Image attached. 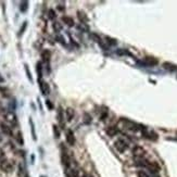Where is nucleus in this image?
Masks as SVG:
<instances>
[{"instance_id": "f257e3e1", "label": "nucleus", "mask_w": 177, "mask_h": 177, "mask_svg": "<svg viewBox=\"0 0 177 177\" xmlns=\"http://www.w3.org/2000/svg\"><path fill=\"white\" fill-rule=\"evenodd\" d=\"M0 170H1L3 173L9 174L13 172V164L10 160L8 159H3V160L0 161Z\"/></svg>"}, {"instance_id": "f03ea898", "label": "nucleus", "mask_w": 177, "mask_h": 177, "mask_svg": "<svg viewBox=\"0 0 177 177\" xmlns=\"http://www.w3.org/2000/svg\"><path fill=\"white\" fill-rule=\"evenodd\" d=\"M122 123L125 125V127L127 129H129V130H133V131H138L139 129H142V130H146V128H144V127H139V125H137L136 123H134L133 121H129V120L127 119H122L121 120Z\"/></svg>"}, {"instance_id": "7ed1b4c3", "label": "nucleus", "mask_w": 177, "mask_h": 177, "mask_svg": "<svg viewBox=\"0 0 177 177\" xmlns=\"http://www.w3.org/2000/svg\"><path fill=\"white\" fill-rule=\"evenodd\" d=\"M114 147L117 151L123 153V152H125L127 150V148H128V144H127V141L124 140L123 138H119L117 140H115Z\"/></svg>"}, {"instance_id": "20e7f679", "label": "nucleus", "mask_w": 177, "mask_h": 177, "mask_svg": "<svg viewBox=\"0 0 177 177\" xmlns=\"http://www.w3.org/2000/svg\"><path fill=\"white\" fill-rule=\"evenodd\" d=\"M4 120H6L7 123H9V125H10L11 127L17 125V115H15L13 112H7L6 115H4Z\"/></svg>"}, {"instance_id": "39448f33", "label": "nucleus", "mask_w": 177, "mask_h": 177, "mask_svg": "<svg viewBox=\"0 0 177 177\" xmlns=\"http://www.w3.org/2000/svg\"><path fill=\"white\" fill-rule=\"evenodd\" d=\"M146 167L148 169V171L152 174H158L159 172H160V169H161L158 162H155V161H149V160H148V163H147Z\"/></svg>"}, {"instance_id": "423d86ee", "label": "nucleus", "mask_w": 177, "mask_h": 177, "mask_svg": "<svg viewBox=\"0 0 177 177\" xmlns=\"http://www.w3.org/2000/svg\"><path fill=\"white\" fill-rule=\"evenodd\" d=\"M131 152H133L134 158H145V155H146L147 153L146 150L140 146H135L133 148V150H131Z\"/></svg>"}, {"instance_id": "0eeeda50", "label": "nucleus", "mask_w": 177, "mask_h": 177, "mask_svg": "<svg viewBox=\"0 0 177 177\" xmlns=\"http://www.w3.org/2000/svg\"><path fill=\"white\" fill-rule=\"evenodd\" d=\"M39 81V88H40V91L42 92L44 96H47L48 94H50V87H49V84L47 81H42V79H38Z\"/></svg>"}, {"instance_id": "6e6552de", "label": "nucleus", "mask_w": 177, "mask_h": 177, "mask_svg": "<svg viewBox=\"0 0 177 177\" xmlns=\"http://www.w3.org/2000/svg\"><path fill=\"white\" fill-rule=\"evenodd\" d=\"M65 139H66V142L70 145V146H75L76 139H75V136H74L73 130H71V129H67L66 135H65Z\"/></svg>"}, {"instance_id": "1a4fd4ad", "label": "nucleus", "mask_w": 177, "mask_h": 177, "mask_svg": "<svg viewBox=\"0 0 177 177\" xmlns=\"http://www.w3.org/2000/svg\"><path fill=\"white\" fill-rule=\"evenodd\" d=\"M0 128H1L2 133H3L4 135L13 137V129L10 125H8V124H6V123L2 122V123H0Z\"/></svg>"}, {"instance_id": "9d476101", "label": "nucleus", "mask_w": 177, "mask_h": 177, "mask_svg": "<svg viewBox=\"0 0 177 177\" xmlns=\"http://www.w3.org/2000/svg\"><path fill=\"white\" fill-rule=\"evenodd\" d=\"M61 161H62V164L64 165L65 170L71 167V160H70V156L67 155V153L65 151H63L62 154H61Z\"/></svg>"}, {"instance_id": "9b49d317", "label": "nucleus", "mask_w": 177, "mask_h": 177, "mask_svg": "<svg viewBox=\"0 0 177 177\" xmlns=\"http://www.w3.org/2000/svg\"><path fill=\"white\" fill-rule=\"evenodd\" d=\"M144 63L145 65H148V66H154L159 63L158 59L156 58H153V57H146L144 59Z\"/></svg>"}, {"instance_id": "f8f14e48", "label": "nucleus", "mask_w": 177, "mask_h": 177, "mask_svg": "<svg viewBox=\"0 0 177 177\" xmlns=\"http://www.w3.org/2000/svg\"><path fill=\"white\" fill-rule=\"evenodd\" d=\"M57 116H58V122L59 124H60L61 128H64V112H63L61 106L58 109V114H57Z\"/></svg>"}, {"instance_id": "ddd939ff", "label": "nucleus", "mask_w": 177, "mask_h": 177, "mask_svg": "<svg viewBox=\"0 0 177 177\" xmlns=\"http://www.w3.org/2000/svg\"><path fill=\"white\" fill-rule=\"evenodd\" d=\"M106 133L109 137H114V136H116L117 133H119V129L115 126H108L106 129Z\"/></svg>"}, {"instance_id": "4468645a", "label": "nucleus", "mask_w": 177, "mask_h": 177, "mask_svg": "<svg viewBox=\"0 0 177 177\" xmlns=\"http://www.w3.org/2000/svg\"><path fill=\"white\" fill-rule=\"evenodd\" d=\"M74 116H75V111L72 108H67L65 110V117H66L67 122H71L74 119Z\"/></svg>"}, {"instance_id": "2eb2a0df", "label": "nucleus", "mask_w": 177, "mask_h": 177, "mask_svg": "<svg viewBox=\"0 0 177 177\" xmlns=\"http://www.w3.org/2000/svg\"><path fill=\"white\" fill-rule=\"evenodd\" d=\"M148 160H146L145 158H135V165L136 166H140V167H146Z\"/></svg>"}, {"instance_id": "dca6fc26", "label": "nucleus", "mask_w": 177, "mask_h": 177, "mask_svg": "<svg viewBox=\"0 0 177 177\" xmlns=\"http://www.w3.org/2000/svg\"><path fill=\"white\" fill-rule=\"evenodd\" d=\"M65 176L66 177H79V174L75 169L69 167V169L65 170Z\"/></svg>"}, {"instance_id": "f3484780", "label": "nucleus", "mask_w": 177, "mask_h": 177, "mask_svg": "<svg viewBox=\"0 0 177 177\" xmlns=\"http://www.w3.org/2000/svg\"><path fill=\"white\" fill-rule=\"evenodd\" d=\"M163 69H165L166 71H170V72H175L177 71V65L173 64L171 62H164L163 63Z\"/></svg>"}, {"instance_id": "a211bd4d", "label": "nucleus", "mask_w": 177, "mask_h": 177, "mask_svg": "<svg viewBox=\"0 0 177 177\" xmlns=\"http://www.w3.org/2000/svg\"><path fill=\"white\" fill-rule=\"evenodd\" d=\"M42 62L49 64V62H50V58H51V52L49 50H44L42 52Z\"/></svg>"}, {"instance_id": "6ab92c4d", "label": "nucleus", "mask_w": 177, "mask_h": 177, "mask_svg": "<svg viewBox=\"0 0 177 177\" xmlns=\"http://www.w3.org/2000/svg\"><path fill=\"white\" fill-rule=\"evenodd\" d=\"M77 17H78V20L81 23H85V22L88 21L87 15H86V13L83 12V11H78V12H77Z\"/></svg>"}, {"instance_id": "aec40b11", "label": "nucleus", "mask_w": 177, "mask_h": 177, "mask_svg": "<svg viewBox=\"0 0 177 177\" xmlns=\"http://www.w3.org/2000/svg\"><path fill=\"white\" fill-rule=\"evenodd\" d=\"M62 21L69 26H73L74 25V20L72 19V17H63Z\"/></svg>"}, {"instance_id": "412c9836", "label": "nucleus", "mask_w": 177, "mask_h": 177, "mask_svg": "<svg viewBox=\"0 0 177 177\" xmlns=\"http://www.w3.org/2000/svg\"><path fill=\"white\" fill-rule=\"evenodd\" d=\"M144 134L146 135L147 138H149V139H151V140L158 139V134L154 133V131H149V133H144Z\"/></svg>"}, {"instance_id": "4be33fe9", "label": "nucleus", "mask_w": 177, "mask_h": 177, "mask_svg": "<svg viewBox=\"0 0 177 177\" xmlns=\"http://www.w3.org/2000/svg\"><path fill=\"white\" fill-rule=\"evenodd\" d=\"M27 9H28V1H22L20 4V10L21 12H26Z\"/></svg>"}, {"instance_id": "5701e85b", "label": "nucleus", "mask_w": 177, "mask_h": 177, "mask_svg": "<svg viewBox=\"0 0 177 177\" xmlns=\"http://www.w3.org/2000/svg\"><path fill=\"white\" fill-rule=\"evenodd\" d=\"M137 177H150V175L145 170H139V171H137Z\"/></svg>"}, {"instance_id": "b1692460", "label": "nucleus", "mask_w": 177, "mask_h": 177, "mask_svg": "<svg viewBox=\"0 0 177 177\" xmlns=\"http://www.w3.org/2000/svg\"><path fill=\"white\" fill-rule=\"evenodd\" d=\"M15 138H17V142H19L20 145H23L24 144V140H23V137H22V133H21V131H17Z\"/></svg>"}, {"instance_id": "393cba45", "label": "nucleus", "mask_w": 177, "mask_h": 177, "mask_svg": "<svg viewBox=\"0 0 177 177\" xmlns=\"http://www.w3.org/2000/svg\"><path fill=\"white\" fill-rule=\"evenodd\" d=\"M53 29H54V32L59 33V32L62 29V25H61L59 22H54V23H53Z\"/></svg>"}, {"instance_id": "a878e982", "label": "nucleus", "mask_w": 177, "mask_h": 177, "mask_svg": "<svg viewBox=\"0 0 177 177\" xmlns=\"http://www.w3.org/2000/svg\"><path fill=\"white\" fill-rule=\"evenodd\" d=\"M37 73L38 76H39V79H42V65L40 62L37 63Z\"/></svg>"}, {"instance_id": "bb28decb", "label": "nucleus", "mask_w": 177, "mask_h": 177, "mask_svg": "<svg viewBox=\"0 0 177 177\" xmlns=\"http://www.w3.org/2000/svg\"><path fill=\"white\" fill-rule=\"evenodd\" d=\"M106 42H108L110 46H115V45L117 44L116 40L113 39V38H111V37H106Z\"/></svg>"}, {"instance_id": "cd10ccee", "label": "nucleus", "mask_w": 177, "mask_h": 177, "mask_svg": "<svg viewBox=\"0 0 177 177\" xmlns=\"http://www.w3.org/2000/svg\"><path fill=\"white\" fill-rule=\"evenodd\" d=\"M48 17L50 20H54V19H56V12H54L52 9H50V10L48 11Z\"/></svg>"}, {"instance_id": "c85d7f7f", "label": "nucleus", "mask_w": 177, "mask_h": 177, "mask_svg": "<svg viewBox=\"0 0 177 177\" xmlns=\"http://www.w3.org/2000/svg\"><path fill=\"white\" fill-rule=\"evenodd\" d=\"M53 133H54V137L56 138L60 137V130H59V128L57 125H53Z\"/></svg>"}, {"instance_id": "c756f323", "label": "nucleus", "mask_w": 177, "mask_h": 177, "mask_svg": "<svg viewBox=\"0 0 177 177\" xmlns=\"http://www.w3.org/2000/svg\"><path fill=\"white\" fill-rule=\"evenodd\" d=\"M106 117H108V112H106V111H104V112L100 115V121H106Z\"/></svg>"}, {"instance_id": "7c9ffc66", "label": "nucleus", "mask_w": 177, "mask_h": 177, "mask_svg": "<svg viewBox=\"0 0 177 177\" xmlns=\"http://www.w3.org/2000/svg\"><path fill=\"white\" fill-rule=\"evenodd\" d=\"M26 26H27V22H24V24H23V26H22V28L20 29V33H19V36H21L22 34L24 33V31H25V28H26Z\"/></svg>"}, {"instance_id": "2f4dec72", "label": "nucleus", "mask_w": 177, "mask_h": 177, "mask_svg": "<svg viewBox=\"0 0 177 177\" xmlns=\"http://www.w3.org/2000/svg\"><path fill=\"white\" fill-rule=\"evenodd\" d=\"M31 125H32V131H33L34 140H36V133H35V128H34V123H33V121H32V120H31Z\"/></svg>"}, {"instance_id": "473e14b6", "label": "nucleus", "mask_w": 177, "mask_h": 177, "mask_svg": "<svg viewBox=\"0 0 177 177\" xmlns=\"http://www.w3.org/2000/svg\"><path fill=\"white\" fill-rule=\"evenodd\" d=\"M85 122L87 124L90 123V115L88 114V113H85Z\"/></svg>"}, {"instance_id": "72a5a7b5", "label": "nucleus", "mask_w": 177, "mask_h": 177, "mask_svg": "<svg viewBox=\"0 0 177 177\" xmlns=\"http://www.w3.org/2000/svg\"><path fill=\"white\" fill-rule=\"evenodd\" d=\"M25 71H26V74H27V77H28V79L32 81H33V79H32L31 73H29V71H28V67H27V65H25Z\"/></svg>"}, {"instance_id": "f704fd0d", "label": "nucleus", "mask_w": 177, "mask_h": 177, "mask_svg": "<svg viewBox=\"0 0 177 177\" xmlns=\"http://www.w3.org/2000/svg\"><path fill=\"white\" fill-rule=\"evenodd\" d=\"M46 104H47V106H48L49 109H53V104L51 103L50 100H47L46 101Z\"/></svg>"}, {"instance_id": "c9c22d12", "label": "nucleus", "mask_w": 177, "mask_h": 177, "mask_svg": "<svg viewBox=\"0 0 177 177\" xmlns=\"http://www.w3.org/2000/svg\"><path fill=\"white\" fill-rule=\"evenodd\" d=\"M3 159H4V152L1 148H0V161L3 160Z\"/></svg>"}, {"instance_id": "e433bc0d", "label": "nucleus", "mask_w": 177, "mask_h": 177, "mask_svg": "<svg viewBox=\"0 0 177 177\" xmlns=\"http://www.w3.org/2000/svg\"><path fill=\"white\" fill-rule=\"evenodd\" d=\"M83 177H92V176L90 175V174H87V173H85V174H84V175H83Z\"/></svg>"}, {"instance_id": "4c0bfd02", "label": "nucleus", "mask_w": 177, "mask_h": 177, "mask_svg": "<svg viewBox=\"0 0 177 177\" xmlns=\"http://www.w3.org/2000/svg\"><path fill=\"white\" fill-rule=\"evenodd\" d=\"M4 81V79L3 78H2V77L1 76H0V83H2V81Z\"/></svg>"}, {"instance_id": "58836bf2", "label": "nucleus", "mask_w": 177, "mask_h": 177, "mask_svg": "<svg viewBox=\"0 0 177 177\" xmlns=\"http://www.w3.org/2000/svg\"><path fill=\"white\" fill-rule=\"evenodd\" d=\"M153 177H160V176H158V175H155V176H153Z\"/></svg>"}, {"instance_id": "ea45409f", "label": "nucleus", "mask_w": 177, "mask_h": 177, "mask_svg": "<svg viewBox=\"0 0 177 177\" xmlns=\"http://www.w3.org/2000/svg\"><path fill=\"white\" fill-rule=\"evenodd\" d=\"M24 177H29L28 175H25V176H24Z\"/></svg>"}]
</instances>
